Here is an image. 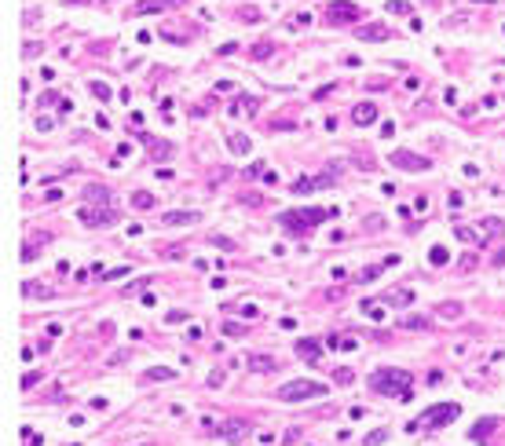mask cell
I'll return each mask as SVG.
<instances>
[{
  "instance_id": "d4e9b609",
  "label": "cell",
  "mask_w": 505,
  "mask_h": 446,
  "mask_svg": "<svg viewBox=\"0 0 505 446\" xmlns=\"http://www.w3.org/2000/svg\"><path fill=\"white\" fill-rule=\"evenodd\" d=\"M242 110H249V114H253V110H256V99H253V95H238V99H235V106H231V114H242Z\"/></svg>"
},
{
  "instance_id": "4dcf8cb0",
  "label": "cell",
  "mask_w": 505,
  "mask_h": 446,
  "mask_svg": "<svg viewBox=\"0 0 505 446\" xmlns=\"http://www.w3.org/2000/svg\"><path fill=\"white\" fill-rule=\"evenodd\" d=\"M385 8H388V15H410V4H406V0H388Z\"/></svg>"
},
{
  "instance_id": "f546056e",
  "label": "cell",
  "mask_w": 505,
  "mask_h": 446,
  "mask_svg": "<svg viewBox=\"0 0 505 446\" xmlns=\"http://www.w3.org/2000/svg\"><path fill=\"white\" fill-rule=\"evenodd\" d=\"M22 293H26V296H52V289L33 285V282H22Z\"/></svg>"
},
{
  "instance_id": "60d3db41",
  "label": "cell",
  "mask_w": 505,
  "mask_h": 446,
  "mask_svg": "<svg viewBox=\"0 0 505 446\" xmlns=\"http://www.w3.org/2000/svg\"><path fill=\"white\" fill-rule=\"evenodd\" d=\"M462 202H465V197L457 194V190H450V194H447V205H450V209H462Z\"/></svg>"
},
{
  "instance_id": "e0dca14e",
  "label": "cell",
  "mask_w": 505,
  "mask_h": 446,
  "mask_svg": "<svg viewBox=\"0 0 505 446\" xmlns=\"http://www.w3.org/2000/svg\"><path fill=\"white\" fill-rule=\"evenodd\" d=\"M84 202H88V205H106V202H110V190H106V187H96V183H91V187L84 190Z\"/></svg>"
},
{
  "instance_id": "f1b7e54d",
  "label": "cell",
  "mask_w": 505,
  "mask_h": 446,
  "mask_svg": "<svg viewBox=\"0 0 505 446\" xmlns=\"http://www.w3.org/2000/svg\"><path fill=\"white\" fill-rule=\"evenodd\" d=\"M359 311H366V318H370V322H381V318H385V311H381V307H377L374 300H366V304L359 307Z\"/></svg>"
},
{
  "instance_id": "b9f144b4",
  "label": "cell",
  "mask_w": 505,
  "mask_h": 446,
  "mask_svg": "<svg viewBox=\"0 0 505 446\" xmlns=\"http://www.w3.org/2000/svg\"><path fill=\"white\" fill-rule=\"evenodd\" d=\"M88 406H91V410H99V413H103V410H106V406H110V403H106V399H103V395H96V399H88Z\"/></svg>"
},
{
  "instance_id": "9a60e30c",
  "label": "cell",
  "mask_w": 505,
  "mask_h": 446,
  "mask_svg": "<svg viewBox=\"0 0 505 446\" xmlns=\"http://www.w3.org/2000/svg\"><path fill=\"white\" fill-rule=\"evenodd\" d=\"M198 220H202L198 212H165L161 216L165 227H187V223H198Z\"/></svg>"
},
{
  "instance_id": "8992f818",
  "label": "cell",
  "mask_w": 505,
  "mask_h": 446,
  "mask_svg": "<svg viewBox=\"0 0 505 446\" xmlns=\"http://www.w3.org/2000/svg\"><path fill=\"white\" fill-rule=\"evenodd\" d=\"M355 19H366L359 11V4H351V0H333L326 4V22L330 26H344V22H355Z\"/></svg>"
},
{
  "instance_id": "52a82bcc",
  "label": "cell",
  "mask_w": 505,
  "mask_h": 446,
  "mask_svg": "<svg viewBox=\"0 0 505 446\" xmlns=\"http://www.w3.org/2000/svg\"><path fill=\"white\" fill-rule=\"evenodd\" d=\"M388 165L403 168V172H425V168H432V161L421 158V154H414V150H392Z\"/></svg>"
},
{
  "instance_id": "5b68a950",
  "label": "cell",
  "mask_w": 505,
  "mask_h": 446,
  "mask_svg": "<svg viewBox=\"0 0 505 446\" xmlns=\"http://www.w3.org/2000/svg\"><path fill=\"white\" fill-rule=\"evenodd\" d=\"M454 234L462 238L465 245H476V249H483V245L491 241L494 234H501V220H494V216H491V220H483V227H465V223H457V227H454Z\"/></svg>"
},
{
  "instance_id": "7402d4cb",
  "label": "cell",
  "mask_w": 505,
  "mask_h": 446,
  "mask_svg": "<svg viewBox=\"0 0 505 446\" xmlns=\"http://www.w3.org/2000/svg\"><path fill=\"white\" fill-rule=\"evenodd\" d=\"M88 88H91V95H96L99 103H110V95H114V91H110V84H106V81H91Z\"/></svg>"
},
{
  "instance_id": "8d00e7d4",
  "label": "cell",
  "mask_w": 505,
  "mask_h": 446,
  "mask_svg": "<svg viewBox=\"0 0 505 446\" xmlns=\"http://www.w3.org/2000/svg\"><path fill=\"white\" fill-rule=\"evenodd\" d=\"M271 48H274V44H267V40H264V44H256V48H253V59H267V55H271Z\"/></svg>"
},
{
  "instance_id": "2e32d148",
  "label": "cell",
  "mask_w": 505,
  "mask_h": 446,
  "mask_svg": "<svg viewBox=\"0 0 505 446\" xmlns=\"http://www.w3.org/2000/svg\"><path fill=\"white\" fill-rule=\"evenodd\" d=\"M246 366L253 373H271L274 370V355H246Z\"/></svg>"
},
{
  "instance_id": "ab89813d",
  "label": "cell",
  "mask_w": 505,
  "mask_h": 446,
  "mask_svg": "<svg viewBox=\"0 0 505 446\" xmlns=\"http://www.w3.org/2000/svg\"><path fill=\"white\" fill-rule=\"evenodd\" d=\"M40 377H44V373H37V370H29V373L22 377V388H33V384H37Z\"/></svg>"
},
{
  "instance_id": "d590c367",
  "label": "cell",
  "mask_w": 505,
  "mask_h": 446,
  "mask_svg": "<svg viewBox=\"0 0 505 446\" xmlns=\"http://www.w3.org/2000/svg\"><path fill=\"white\" fill-rule=\"evenodd\" d=\"M333 377H337V384H351V380H355V373H351L348 366H341V370H337Z\"/></svg>"
},
{
  "instance_id": "ee69618b",
  "label": "cell",
  "mask_w": 505,
  "mask_h": 446,
  "mask_svg": "<svg viewBox=\"0 0 505 446\" xmlns=\"http://www.w3.org/2000/svg\"><path fill=\"white\" fill-rule=\"evenodd\" d=\"M216 52H220V55H235V52H238V44H235V40H227L223 48H216Z\"/></svg>"
},
{
  "instance_id": "f907efd6",
  "label": "cell",
  "mask_w": 505,
  "mask_h": 446,
  "mask_svg": "<svg viewBox=\"0 0 505 446\" xmlns=\"http://www.w3.org/2000/svg\"><path fill=\"white\" fill-rule=\"evenodd\" d=\"M341 340H344V336H326V348L337 351V348H341Z\"/></svg>"
},
{
  "instance_id": "ffe728a7",
  "label": "cell",
  "mask_w": 505,
  "mask_h": 446,
  "mask_svg": "<svg viewBox=\"0 0 505 446\" xmlns=\"http://www.w3.org/2000/svg\"><path fill=\"white\" fill-rule=\"evenodd\" d=\"M399 326H403V329H421V333H425L428 326H432V322H428L425 315H403V322H399Z\"/></svg>"
},
{
  "instance_id": "44dd1931",
  "label": "cell",
  "mask_w": 505,
  "mask_h": 446,
  "mask_svg": "<svg viewBox=\"0 0 505 446\" xmlns=\"http://www.w3.org/2000/svg\"><path fill=\"white\" fill-rule=\"evenodd\" d=\"M297 355L308 359V362H315V359H318V344H315V340H297Z\"/></svg>"
},
{
  "instance_id": "681fc988",
  "label": "cell",
  "mask_w": 505,
  "mask_h": 446,
  "mask_svg": "<svg viewBox=\"0 0 505 446\" xmlns=\"http://www.w3.org/2000/svg\"><path fill=\"white\" fill-rule=\"evenodd\" d=\"M183 318H187V311H168L165 315V322H183Z\"/></svg>"
},
{
  "instance_id": "4316f807",
  "label": "cell",
  "mask_w": 505,
  "mask_h": 446,
  "mask_svg": "<svg viewBox=\"0 0 505 446\" xmlns=\"http://www.w3.org/2000/svg\"><path fill=\"white\" fill-rule=\"evenodd\" d=\"M132 205H135V209H154V194L135 190V194H132Z\"/></svg>"
},
{
  "instance_id": "83f0119b",
  "label": "cell",
  "mask_w": 505,
  "mask_h": 446,
  "mask_svg": "<svg viewBox=\"0 0 505 446\" xmlns=\"http://www.w3.org/2000/svg\"><path fill=\"white\" fill-rule=\"evenodd\" d=\"M147 377H150V380H172L176 370H168V366H154V370H147Z\"/></svg>"
},
{
  "instance_id": "7dc6e473",
  "label": "cell",
  "mask_w": 505,
  "mask_h": 446,
  "mask_svg": "<svg viewBox=\"0 0 505 446\" xmlns=\"http://www.w3.org/2000/svg\"><path fill=\"white\" fill-rule=\"evenodd\" d=\"M220 384H223V373H220V370L209 373V388H220Z\"/></svg>"
},
{
  "instance_id": "3957f363",
  "label": "cell",
  "mask_w": 505,
  "mask_h": 446,
  "mask_svg": "<svg viewBox=\"0 0 505 446\" xmlns=\"http://www.w3.org/2000/svg\"><path fill=\"white\" fill-rule=\"evenodd\" d=\"M457 413H462V406H457V403H436V406L421 410V417L410 421L406 432H432V428H447Z\"/></svg>"
},
{
  "instance_id": "6da1fadb",
  "label": "cell",
  "mask_w": 505,
  "mask_h": 446,
  "mask_svg": "<svg viewBox=\"0 0 505 446\" xmlns=\"http://www.w3.org/2000/svg\"><path fill=\"white\" fill-rule=\"evenodd\" d=\"M330 216H337V209H315V205L311 209H286V212H279V223L286 234H311Z\"/></svg>"
},
{
  "instance_id": "30bf717a",
  "label": "cell",
  "mask_w": 505,
  "mask_h": 446,
  "mask_svg": "<svg viewBox=\"0 0 505 446\" xmlns=\"http://www.w3.org/2000/svg\"><path fill=\"white\" fill-rule=\"evenodd\" d=\"M326 187H333V172H323V176H315V179H297L293 183V194H308V190H326Z\"/></svg>"
},
{
  "instance_id": "ba28073f",
  "label": "cell",
  "mask_w": 505,
  "mask_h": 446,
  "mask_svg": "<svg viewBox=\"0 0 505 446\" xmlns=\"http://www.w3.org/2000/svg\"><path fill=\"white\" fill-rule=\"evenodd\" d=\"M355 37H359L362 44H381V40L392 37V26H388V22H366V26L355 29Z\"/></svg>"
},
{
  "instance_id": "bcb514c9",
  "label": "cell",
  "mask_w": 505,
  "mask_h": 446,
  "mask_svg": "<svg viewBox=\"0 0 505 446\" xmlns=\"http://www.w3.org/2000/svg\"><path fill=\"white\" fill-rule=\"evenodd\" d=\"M125 359H128V351H114V355H110V366H121Z\"/></svg>"
},
{
  "instance_id": "c3c4849f",
  "label": "cell",
  "mask_w": 505,
  "mask_h": 446,
  "mask_svg": "<svg viewBox=\"0 0 505 446\" xmlns=\"http://www.w3.org/2000/svg\"><path fill=\"white\" fill-rule=\"evenodd\" d=\"M381 135H388V139H392V135H395V121H385V125H381Z\"/></svg>"
},
{
  "instance_id": "7c38bea8",
  "label": "cell",
  "mask_w": 505,
  "mask_h": 446,
  "mask_svg": "<svg viewBox=\"0 0 505 446\" xmlns=\"http://www.w3.org/2000/svg\"><path fill=\"white\" fill-rule=\"evenodd\" d=\"M176 4H179V0H140L135 8H128V15H154V11H168Z\"/></svg>"
},
{
  "instance_id": "f6af8a7d",
  "label": "cell",
  "mask_w": 505,
  "mask_h": 446,
  "mask_svg": "<svg viewBox=\"0 0 505 446\" xmlns=\"http://www.w3.org/2000/svg\"><path fill=\"white\" fill-rule=\"evenodd\" d=\"M59 114H73V99H59Z\"/></svg>"
},
{
  "instance_id": "277c9868",
  "label": "cell",
  "mask_w": 505,
  "mask_h": 446,
  "mask_svg": "<svg viewBox=\"0 0 505 446\" xmlns=\"http://www.w3.org/2000/svg\"><path fill=\"white\" fill-rule=\"evenodd\" d=\"M326 391L330 388L318 384V380H289L274 391V399H279V403H304V399H323Z\"/></svg>"
},
{
  "instance_id": "816d5d0a",
  "label": "cell",
  "mask_w": 505,
  "mask_h": 446,
  "mask_svg": "<svg viewBox=\"0 0 505 446\" xmlns=\"http://www.w3.org/2000/svg\"><path fill=\"white\" fill-rule=\"evenodd\" d=\"M494 264H498V267H501V264H505V253H501V256H494Z\"/></svg>"
},
{
  "instance_id": "74e56055",
  "label": "cell",
  "mask_w": 505,
  "mask_h": 446,
  "mask_svg": "<svg viewBox=\"0 0 505 446\" xmlns=\"http://www.w3.org/2000/svg\"><path fill=\"white\" fill-rule=\"evenodd\" d=\"M377 274H381V267H366V271L355 274V278H359V282H370V278H377Z\"/></svg>"
},
{
  "instance_id": "1f68e13d",
  "label": "cell",
  "mask_w": 505,
  "mask_h": 446,
  "mask_svg": "<svg viewBox=\"0 0 505 446\" xmlns=\"http://www.w3.org/2000/svg\"><path fill=\"white\" fill-rule=\"evenodd\" d=\"M209 241L216 245V249H227V253H235V241H231V238H223V234H212Z\"/></svg>"
},
{
  "instance_id": "484cf974",
  "label": "cell",
  "mask_w": 505,
  "mask_h": 446,
  "mask_svg": "<svg viewBox=\"0 0 505 446\" xmlns=\"http://www.w3.org/2000/svg\"><path fill=\"white\" fill-rule=\"evenodd\" d=\"M388 435H392V432H388V428H374V432H370V435H366V439H362V446H381V442H385Z\"/></svg>"
},
{
  "instance_id": "836d02e7",
  "label": "cell",
  "mask_w": 505,
  "mask_h": 446,
  "mask_svg": "<svg viewBox=\"0 0 505 446\" xmlns=\"http://www.w3.org/2000/svg\"><path fill=\"white\" fill-rule=\"evenodd\" d=\"M235 311H238L242 318H256V315H260V307H256V304H238Z\"/></svg>"
},
{
  "instance_id": "cb8c5ba5",
  "label": "cell",
  "mask_w": 505,
  "mask_h": 446,
  "mask_svg": "<svg viewBox=\"0 0 505 446\" xmlns=\"http://www.w3.org/2000/svg\"><path fill=\"white\" fill-rule=\"evenodd\" d=\"M436 311H439L443 318H457V315H462V304H457V300H443Z\"/></svg>"
},
{
  "instance_id": "5bb4252c",
  "label": "cell",
  "mask_w": 505,
  "mask_h": 446,
  "mask_svg": "<svg viewBox=\"0 0 505 446\" xmlns=\"http://www.w3.org/2000/svg\"><path fill=\"white\" fill-rule=\"evenodd\" d=\"M494 428H498V421H494V417H483V421H476V428L469 432V439H472V442H487Z\"/></svg>"
},
{
  "instance_id": "8fae6325",
  "label": "cell",
  "mask_w": 505,
  "mask_h": 446,
  "mask_svg": "<svg viewBox=\"0 0 505 446\" xmlns=\"http://www.w3.org/2000/svg\"><path fill=\"white\" fill-rule=\"evenodd\" d=\"M351 121H355L359 128H366V125H374L377 121V103H370V99H362L355 110H351Z\"/></svg>"
},
{
  "instance_id": "f35d334b",
  "label": "cell",
  "mask_w": 505,
  "mask_h": 446,
  "mask_svg": "<svg viewBox=\"0 0 505 446\" xmlns=\"http://www.w3.org/2000/svg\"><path fill=\"white\" fill-rule=\"evenodd\" d=\"M242 22H260V11L256 8H242Z\"/></svg>"
},
{
  "instance_id": "7a4b0ae2",
  "label": "cell",
  "mask_w": 505,
  "mask_h": 446,
  "mask_svg": "<svg viewBox=\"0 0 505 446\" xmlns=\"http://www.w3.org/2000/svg\"><path fill=\"white\" fill-rule=\"evenodd\" d=\"M410 377L406 370H377L374 377H370V384H374V391H381V395H395L399 403H410L414 399V391H410Z\"/></svg>"
},
{
  "instance_id": "7bdbcfd3",
  "label": "cell",
  "mask_w": 505,
  "mask_h": 446,
  "mask_svg": "<svg viewBox=\"0 0 505 446\" xmlns=\"http://www.w3.org/2000/svg\"><path fill=\"white\" fill-rule=\"evenodd\" d=\"M52 125H55V121H52V117H37V132H48Z\"/></svg>"
},
{
  "instance_id": "d6986e66",
  "label": "cell",
  "mask_w": 505,
  "mask_h": 446,
  "mask_svg": "<svg viewBox=\"0 0 505 446\" xmlns=\"http://www.w3.org/2000/svg\"><path fill=\"white\" fill-rule=\"evenodd\" d=\"M447 260H450V249H447V245H432V249H428V264H432V267H443Z\"/></svg>"
},
{
  "instance_id": "9c48e42d",
  "label": "cell",
  "mask_w": 505,
  "mask_h": 446,
  "mask_svg": "<svg viewBox=\"0 0 505 446\" xmlns=\"http://www.w3.org/2000/svg\"><path fill=\"white\" fill-rule=\"evenodd\" d=\"M77 216H81L88 227H106V223L117 220V212H114V209H88V205H84V209H77Z\"/></svg>"
},
{
  "instance_id": "ac0fdd59",
  "label": "cell",
  "mask_w": 505,
  "mask_h": 446,
  "mask_svg": "<svg viewBox=\"0 0 505 446\" xmlns=\"http://www.w3.org/2000/svg\"><path fill=\"white\" fill-rule=\"evenodd\" d=\"M227 146H231L235 154H249V146H253V143H249V135H242V132H231V135H227Z\"/></svg>"
},
{
  "instance_id": "d6a6232c",
  "label": "cell",
  "mask_w": 505,
  "mask_h": 446,
  "mask_svg": "<svg viewBox=\"0 0 505 446\" xmlns=\"http://www.w3.org/2000/svg\"><path fill=\"white\" fill-rule=\"evenodd\" d=\"M223 333L227 336H246V326H242V322H223Z\"/></svg>"
},
{
  "instance_id": "e575fe53",
  "label": "cell",
  "mask_w": 505,
  "mask_h": 446,
  "mask_svg": "<svg viewBox=\"0 0 505 446\" xmlns=\"http://www.w3.org/2000/svg\"><path fill=\"white\" fill-rule=\"evenodd\" d=\"M128 271H132V267H110V271H103V278H106V282H114V278H125Z\"/></svg>"
},
{
  "instance_id": "603a6c76",
  "label": "cell",
  "mask_w": 505,
  "mask_h": 446,
  "mask_svg": "<svg viewBox=\"0 0 505 446\" xmlns=\"http://www.w3.org/2000/svg\"><path fill=\"white\" fill-rule=\"evenodd\" d=\"M242 432H246V424H242V421H227V424H223V432H220V435H223V439H231V442H235V439H242Z\"/></svg>"
},
{
  "instance_id": "4fadbf2b",
  "label": "cell",
  "mask_w": 505,
  "mask_h": 446,
  "mask_svg": "<svg viewBox=\"0 0 505 446\" xmlns=\"http://www.w3.org/2000/svg\"><path fill=\"white\" fill-rule=\"evenodd\" d=\"M381 304H388V307H410V304H414V293H410V289H388V293H381Z\"/></svg>"
}]
</instances>
